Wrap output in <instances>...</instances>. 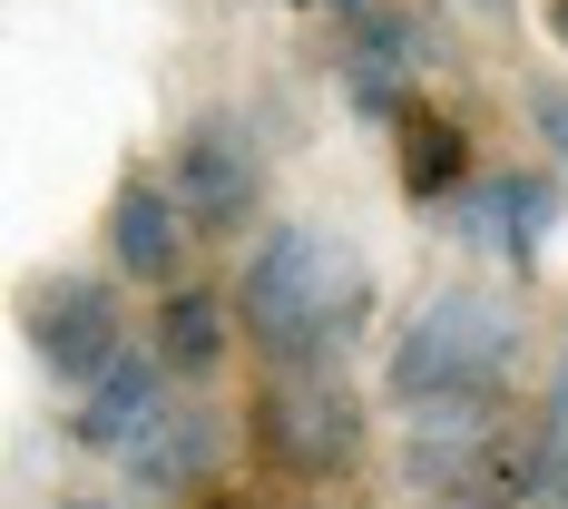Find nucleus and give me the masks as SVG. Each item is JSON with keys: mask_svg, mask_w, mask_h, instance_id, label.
<instances>
[{"mask_svg": "<svg viewBox=\"0 0 568 509\" xmlns=\"http://www.w3.org/2000/svg\"><path fill=\"white\" fill-rule=\"evenodd\" d=\"M176 206H186V226H206V235H226L255 216V196H265V157H255V138L235 128V118H196L186 138H176Z\"/></svg>", "mask_w": 568, "mask_h": 509, "instance_id": "4", "label": "nucleus"}, {"mask_svg": "<svg viewBox=\"0 0 568 509\" xmlns=\"http://www.w3.org/2000/svg\"><path fill=\"white\" fill-rule=\"evenodd\" d=\"M69 509H99V500H69Z\"/></svg>", "mask_w": 568, "mask_h": 509, "instance_id": "16", "label": "nucleus"}, {"mask_svg": "<svg viewBox=\"0 0 568 509\" xmlns=\"http://www.w3.org/2000/svg\"><path fill=\"white\" fill-rule=\"evenodd\" d=\"M30 353L50 363L69 393H89L118 353H128V314H118V294L99 275H59L50 294L30 304Z\"/></svg>", "mask_w": 568, "mask_h": 509, "instance_id": "5", "label": "nucleus"}, {"mask_svg": "<svg viewBox=\"0 0 568 509\" xmlns=\"http://www.w3.org/2000/svg\"><path fill=\"white\" fill-rule=\"evenodd\" d=\"M529 128H539V147L568 167V89H559V79H539V89H529Z\"/></svg>", "mask_w": 568, "mask_h": 509, "instance_id": "12", "label": "nucleus"}, {"mask_svg": "<svg viewBox=\"0 0 568 509\" xmlns=\"http://www.w3.org/2000/svg\"><path fill=\"white\" fill-rule=\"evenodd\" d=\"M549 226H559V186H549V176H500V186L470 196V235L500 245L510 265H529V255L549 245Z\"/></svg>", "mask_w": 568, "mask_h": 509, "instance_id": "8", "label": "nucleus"}, {"mask_svg": "<svg viewBox=\"0 0 568 509\" xmlns=\"http://www.w3.org/2000/svg\"><path fill=\"white\" fill-rule=\"evenodd\" d=\"M460 10H470V20H490V30H500V20H510L519 0H460Z\"/></svg>", "mask_w": 568, "mask_h": 509, "instance_id": "14", "label": "nucleus"}, {"mask_svg": "<svg viewBox=\"0 0 568 509\" xmlns=\"http://www.w3.org/2000/svg\"><path fill=\"white\" fill-rule=\"evenodd\" d=\"M460 176V128L452 118H402V186L412 196H442Z\"/></svg>", "mask_w": 568, "mask_h": 509, "instance_id": "11", "label": "nucleus"}, {"mask_svg": "<svg viewBox=\"0 0 568 509\" xmlns=\"http://www.w3.org/2000/svg\"><path fill=\"white\" fill-rule=\"evenodd\" d=\"M363 304H373L363 294V265L314 226H275L245 255V275H235V314H245V334H255V353L275 373H294V363H343V343L363 334Z\"/></svg>", "mask_w": 568, "mask_h": 509, "instance_id": "1", "label": "nucleus"}, {"mask_svg": "<svg viewBox=\"0 0 568 509\" xmlns=\"http://www.w3.org/2000/svg\"><path fill=\"white\" fill-rule=\"evenodd\" d=\"M206 451H216V421H206V411H158V421L128 441V480H138L148 500H176V490H196Z\"/></svg>", "mask_w": 568, "mask_h": 509, "instance_id": "9", "label": "nucleus"}, {"mask_svg": "<svg viewBox=\"0 0 568 509\" xmlns=\"http://www.w3.org/2000/svg\"><path fill=\"white\" fill-rule=\"evenodd\" d=\"M255 441H265L275 470L334 480L343 460L363 451V401H353V383H343L334 363H294V373H275L265 401H255Z\"/></svg>", "mask_w": 568, "mask_h": 509, "instance_id": "3", "label": "nucleus"}, {"mask_svg": "<svg viewBox=\"0 0 568 509\" xmlns=\"http://www.w3.org/2000/svg\"><path fill=\"white\" fill-rule=\"evenodd\" d=\"M460 509H480V500H460Z\"/></svg>", "mask_w": 568, "mask_h": 509, "instance_id": "17", "label": "nucleus"}, {"mask_svg": "<svg viewBox=\"0 0 568 509\" xmlns=\"http://www.w3.org/2000/svg\"><path fill=\"white\" fill-rule=\"evenodd\" d=\"M176 255H186V206H176V186L158 176H128L109 206V265L118 275H176Z\"/></svg>", "mask_w": 568, "mask_h": 509, "instance_id": "7", "label": "nucleus"}, {"mask_svg": "<svg viewBox=\"0 0 568 509\" xmlns=\"http://www.w3.org/2000/svg\"><path fill=\"white\" fill-rule=\"evenodd\" d=\"M519 353V314L490 294V284H442L412 324L393 334V363H383V393L412 411V401H452V393H500Z\"/></svg>", "mask_w": 568, "mask_h": 509, "instance_id": "2", "label": "nucleus"}, {"mask_svg": "<svg viewBox=\"0 0 568 509\" xmlns=\"http://www.w3.org/2000/svg\"><path fill=\"white\" fill-rule=\"evenodd\" d=\"M549 20H559V40H568V0H549Z\"/></svg>", "mask_w": 568, "mask_h": 509, "instance_id": "15", "label": "nucleus"}, {"mask_svg": "<svg viewBox=\"0 0 568 509\" xmlns=\"http://www.w3.org/2000/svg\"><path fill=\"white\" fill-rule=\"evenodd\" d=\"M158 363L168 373H216L226 363V304L206 284H176L168 314H158Z\"/></svg>", "mask_w": 568, "mask_h": 509, "instance_id": "10", "label": "nucleus"}, {"mask_svg": "<svg viewBox=\"0 0 568 509\" xmlns=\"http://www.w3.org/2000/svg\"><path fill=\"white\" fill-rule=\"evenodd\" d=\"M539 490H549V509H568V393L549 411V441H539Z\"/></svg>", "mask_w": 568, "mask_h": 509, "instance_id": "13", "label": "nucleus"}, {"mask_svg": "<svg viewBox=\"0 0 568 509\" xmlns=\"http://www.w3.org/2000/svg\"><path fill=\"white\" fill-rule=\"evenodd\" d=\"M158 393H168V373H158V363L128 343L109 373L79 393V411H69V441H79V451H128V441L158 421Z\"/></svg>", "mask_w": 568, "mask_h": 509, "instance_id": "6", "label": "nucleus"}]
</instances>
